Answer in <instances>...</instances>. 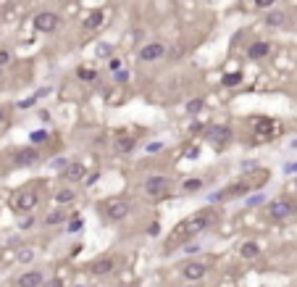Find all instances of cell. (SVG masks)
<instances>
[{"mask_svg":"<svg viewBox=\"0 0 297 287\" xmlns=\"http://www.w3.org/2000/svg\"><path fill=\"white\" fill-rule=\"evenodd\" d=\"M58 26H61V18L55 16L53 11H42V13L34 16V29L42 32V34H50V32L58 29Z\"/></svg>","mask_w":297,"mask_h":287,"instance_id":"obj_4","label":"cell"},{"mask_svg":"<svg viewBox=\"0 0 297 287\" xmlns=\"http://www.w3.org/2000/svg\"><path fill=\"white\" fill-rule=\"evenodd\" d=\"M116 269V258H110V256H103V258H95V261L90 264V274H95V277H105Z\"/></svg>","mask_w":297,"mask_h":287,"instance_id":"obj_9","label":"cell"},{"mask_svg":"<svg viewBox=\"0 0 297 287\" xmlns=\"http://www.w3.org/2000/svg\"><path fill=\"white\" fill-rule=\"evenodd\" d=\"M205 264H200V261H190L187 266H184V269H182V277H184V280H202V277H205Z\"/></svg>","mask_w":297,"mask_h":287,"instance_id":"obj_11","label":"cell"},{"mask_svg":"<svg viewBox=\"0 0 297 287\" xmlns=\"http://www.w3.org/2000/svg\"><path fill=\"white\" fill-rule=\"evenodd\" d=\"M239 253H242V258H258L261 256V245L258 243H245L242 248H239Z\"/></svg>","mask_w":297,"mask_h":287,"instance_id":"obj_20","label":"cell"},{"mask_svg":"<svg viewBox=\"0 0 297 287\" xmlns=\"http://www.w3.org/2000/svg\"><path fill=\"white\" fill-rule=\"evenodd\" d=\"M169 187H171V182L166 177H150L145 182V192L147 195H155V198H166L169 195Z\"/></svg>","mask_w":297,"mask_h":287,"instance_id":"obj_7","label":"cell"},{"mask_svg":"<svg viewBox=\"0 0 297 287\" xmlns=\"http://www.w3.org/2000/svg\"><path fill=\"white\" fill-rule=\"evenodd\" d=\"M182 190L187 192V195H192V192H200V190H202V179H198V177L184 179V182H182Z\"/></svg>","mask_w":297,"mask_h":287,"instance_id":"obj_19","label":"cell"},{"mask_svg":"<svg viewBox=\"0 0 297 287\" xmlns=\"http://www.w3.org/2000/svg\"><path fill=\"white\" fill-rule=\"evenodd\" d=\"M79 227H82V221H79V219H71V221H69V232H77Z\"/></svg>","mask_w":297,"mask_h":287,"instance_id":"obj_34","label":"cell"},{"mask_svg":"<svg viewBox=\"0 0 297 287\" xmlns=\"http://www.w3.org/2000/svg\"><path fill=\"white\" fill-rule=\"evenodd\" d=\"M245 192H247V184H245V182H239V184H231V187L221 190L218 195H213L210 200H224V198H231V195H245Z\"/></svg>","mask_w":297,"mask_h":287,"instance_id":"obj_14","label":"cell"},{"mask_svg":"<svg viewBox=\"0 0 297 287\" xmlns=\"http://www.w3.org/2000/svg\"><path fill=\"white\" fill-rule=\"evenodd\" d=\"M166 55V45L163 42H147L140 48V61L142 63H153V61H161Z\"/></svg>","mask_w":297,"mask_h":287,"instance_id":"obj_5","label":"cell"},{"mask_svg":"<svg viewBox=\"0 0 297 287\" xmlns=\"http://www.w3.org/2000/svg\"><path fill=\"white\" fill-rule=\"evenodd\" d=\"M239 82H242V71H231V74H224L221 85H224V87H237Z\"/></svg>","mask_w":297,"mask_h":287,"instance_id":"obj_21","label":"cell"},{"mask_svg":"<svg viewBox=\"0 0 297 287\" xmlns=\"http://www.w3.org/2000/svg\"><path fill=\"white\" fill-rule=\"evenodd\" d=\"M290 147H292V150H297V137H295V140H290Z\"/></svg>","mask_w":297,"mask_h":287,"instance_id":"obj_39","label":"cell"},{"mask_svg":"<svg viewBox=\"0 0 297 287\" xmlns=\"http://www.w3.org/2000/svg\"><path fill=\"white\" fill-rule=\"evenodd\" d=\"M110 53H113V48H110L108 42H100V50H98L100 58H110Z\"/></svg>","mask_w":297,"mask_h":287,"instance_id":"obj_29","label":"cell"},{"mask_svg":"<svg viewBox=\"0 0 297 287\" xmlns=\"http://www.w3.org/2000/svg\"><path fill=\"white\" fill-rule=\"evenodd\" d=\"M163 143H150V145H147V153H158V150H163Z\"/></svg>","mask_w":297,"mask_h":287,"instance_id":"obj_33","label":"cell"},{"mask_svg":"<svg viewBox=\"0 0 297 287\" xmlns=\"http://www.w3.org/2000/svg\"><path fill=\"white\" fill-rule=\"evenodd\" d=\"M187 111H190V114H200V111H202V100H200V98L190 100V103H187Z\"/></svg>","mask_w":297,"mask_h":287,"instance_id":"obj_27","label":"cell"},{"mask_svg":"<svg viewBox=\"0 0 297 287\" xmlns=\"http://www.w3.org/2000/svg\"><path fill=\"white\" fill-rule=\"evenodd\" d=\"M287 24V13L284 11H268L266 13V26H271V29H279V26Z\"/></svg>","mask_w":297,"mask_h":287,"instance_id":"obj_17","label":"cell"},{"mask_svg":"<svg viewBox=\"0 0 297 287\" xmlns=\"http://www.w3.org/2000/svg\"><path fill=\"white\" fill-rule=\"evenodd\" d=\"M268 53H271V45H268V42H263V40H258V42H253V45L247 48V58L261 61V58H266Z\"/></svg>","mask_w":297,"mask_h":287,"instance_id":"obj_12","label":"cell"},{"mask_svg":"<svg viewBox=\"0 0 297 287\" xmlns=\"http://www.w3.org/2000/svg\"><path fill=\"white\" fill-rule=\"evenodd\" d=\"M45 287H63V280H50V282H42Z\"/></svg>","mask_w":297,"mask_h":287,"instance_id":"obj_36","label":"cell"},{"mask_svg":"<svg viewBox=\"0 0 297 287\" xmlns=\"http://www.w3.org/2000/svg\"><path fill=\"white\" fill-rule=\"evenodd\" d=\"M32 258H34V251H29V248H26V251H21V253H18V261H21V264H29Z\"/></svg>","mask_w":297,"mask_h":287,"instance_id":"obj_30","label":"cell"},{"mask_svg":"<svg viewBox=\"0 0 297 287\" xmlns=\"http://www.w3.org/2000/svg\"><path fill=\"white\" fill-rule=\"evenodd\" d=\"M85 174H87V169H85V163H79V161H71V163L63 166V177L69 182H82Z\"/></svg>","mask_w":297,"mask_h":287,"instance_id":"obj_10","label":"cell"},{"mask_svg":"<svg viewBox=\"0 0 297 287\" xmlns=\"http://www.w3.org/2000/svg\"><path fill=\"white\" fill-rule=\"evenodd\" d=\"M187 287H198V285H187Z\"/></svg>","mask_w":297,"mask_h":287,"instance_id":"obj_42","label":"cell"},{"mask_svg":"<svg viewBox=\"0 0 297 287\" xmlns=\"http://www.w3.org/2000/svg\"><path fill=\"white\" fill-rule=\"evenodd\" d=\"M66 219H69V216L63 214V211H53L50 216H45V224H50V227H53V224H63Z\"/></svg>","mask_w":297,"mask_h":287,"instance_id":"obj_23","label":"cell"},{"mask_svg":"<svg viewBox=\"0 0 297 287\" xmlns=\"http://www.w3.org/2000/svg\"><path fill=\"white\" fill-rule=\"evenodd\" d=\"M229 140H231V129H229V127L216 124V127L208 129V143H210L213 147H224V145H229Z\"/></svg>","mask_w":297,"mask_h":287,"instance_id":"obj_6","label":"cell"},{"mask_svg":"<svg viewBox=\"0 0 297 287\" xmlns=\"http://www.w3.org/2000/svg\"><path fill=\"white\" fill-rule=\"evenodd\" d=\"M108 69H110V71H121V61H118V58H110V61H108Z\"/></svg>","mask_w":297,"mask_h":287,"instance_id":"obj_32","label":"cell"},{"mask_svg":"<svg viewBox=\"0 0 297 287\" xmlns=\"http://www.w3.org/2000/svg\"><path fill=\"white\" fill-rule=\"evenodd\" d=\"M134 145H137V140H134L132 135H121V137H118V140H116V153H121V155H129V153L134 150Z\"/></svg>","mask_w":297,"mask_h":287,"instance_id":"obj_15","label":"cell"},{"mask_svg":"<svg viewBox=\"0 0 297 287\" xmlns=\"http://www.w3.org/2000/svg\"><path fill=\"white\" fill-rule=\"evenodd\" d=\"M37 150L34 147H24V150H18V155H16V163L18 166H32V163H37Z\"/></svg>","mask_w":297,"mask_h":287,"instance_id":"obj_16","label":"cell"},{"mask_svg":"<svg viewBox=\"0 0 297 287\" xmlns=\"http://www.w3.org/2000/svg\"><path fill=\"white\" fill-rule=\"evenodd\" d=\"M266 214L276 219V221H282V219H290V216H297V203L295 200H274V203H268V208H266Z\"/></svg>","mask_w":297,"mask_h":287,"instance_id":"obj_2","label":"cell"},{"mask_svg":"<svg viewBox=\"0 0 297 287\" xmlns=\"http://www.w3.org/2000/svg\"><path fill=\"white\" fill-rule=\"evenodd\" d=\"M129 211H132V206H129V200H124V198H110L105 203V216L110 221H124L129 216Z\"/></svg>","mask_w":297,"mask_h":287,"instance_id":"obj_3","label":"cell"},{"mask_svg":"<svg viewBox=\"0 0 297 287\" xmlns=\"http://www.w3.org/2000/svg\"><path fill=\"white\" fill-rule=\"evenodd\" d=\"M295 192H297V182H295Z\"/></svg>","mask_w":297,"mask_h":287,"instance_id":"obj_41","label":"cell"},{"mask_svg":"<svg viewBox=\"0 0 297 287\" xmlns=\"http://www.w3.org/2000/svg\"><path fill=\"white\" fill-rule=\"evenodd\" d=\"M210 221H213V216L205 214V211H200V214L179 221V224L174 227V232H171V245H179V243H184V240H190V237H198L200 232H205V229L210 227Z\"/></svg>","mask_w":297,"mask_h":287,"instance_id":"obj_1","label":"cell"},{"mask_svg":"<svg viewBox=\"0 0 297 287\" xmlns=\"http://www.w3.org/2000/svg\"><path fill=\"white\" fill-rule=\"evenodd\" d=\"M77 77H79V79H85V82H92V79L98 77V71H95V69H87V66H82V69H77Z\"/></svg>","mask_w":297,"mask_h":287,"instance_id":"obj_24","label":"cell"},{"mask_svg":"<svg viewBox=\"0 0 297 287\" xmlns=\"http://www.w3.org/2000/svg\"><path fill=\"white\" fill-rule=\"evenodd\" d=\"M0 79H3V69H0Z\"/></svg>","mask_w":297,"mask_h":287,"instance_id":"obj_40","label":"cell"},{"mask_svg":"<svg viewBox=\"0 0 297 287\" xmlns=\"http://www.w3.org/2000/svg\"><path fill=\"white\" fill-rule=\"evenodd\" d=\"M74 198H77V195H74L71 190H58V195H55V200H58V203H71Z\"/></svg>","mask_w":297,"mask_h":287,"instance_id":"obj_25","label":"cell"},{"mask_svg":"<svg viewBox=\"0 0 297 287\" xmlns=\"http://www.w3.org/2000/svg\"><path fill=\"white\" fill-rule=\"evenodd\" d=\"M184 251H187V253H195V251H200V245H184Z\"/></svg>","mask_w":297,"mask_h":287,"instance_id":"obj_38","label":"cell"},{"mask_svg":"<svg viewBox=\"0 0 297 287\" xmlns=\"http://www.w3.org/2000/svg\"><path fill=\"white\" fill-rule=\"evenodd\" d=\"M255 3V8H271V5H276V0H253Z\"/></svg>","mask_w":297,"mask_h":287,"instance_id":"obj_31","label":"cell"},{"mask_svg":"<svg viewBox=\"0 0 297 287\" xmlns=\"http://www.w3.org/2000/svg\"><path fill=\"white\" fill-rule=\"evenodd\" d=\"M284 171H287V174H297V161H295V163H287Z\"/></svg>","mask_w":297,"mask_h":287,"instance_id":"obj_37","label":"cell"},{"mask_svg":"<svg viewBox=\"0 0 297 287\" xmlns=\"http://www.w3.org/2000/svg\"><path fill=\"white\" fill-rule=\"evenodd\" d=\"M48 132H45V129H34V132H32V143H45V140H48Z\"/></svg>","mask_w":297,"mask_h":287,"instance_id":"obj_28","label":"cell"},{"mask_svg":"<svg viewBox=\"0 0 297 287\" xmlns=\"http://www.w3.org/2000/svg\"><path fill=\"white\" fill-rule=\"evenodd\" d=\"M45 274L42 272H26L18 277V287H42Z\"/></svg>","mask_w":297,"mask_h":287,"instance_id":"obj_13","label":"cell"},{"mask_svg":"<svg viewBox=\"0 0 297 287\" xmlns=\"http://www.w3.org/2000/svg\"><path fill=\"white\" fill-rule=\"evenodd\" d=\"M258 203H263V195H255V198H247V206H258Z\"/></svg>","mask_w":297,"mask_h":287,"instance_id":"obj_35","label":"cell"},{"mask_svg":"<svg viewBox=\"0 0 297 287\" xmlns=\"http://www.w3.org/2000/svg\"><path fill=\"white\" fill-rule=\"evenodd\" d=\"M37 203H40V198H37L32 190H21L18 195H13L11 206H13V211H32Z\"/></svg>","mask_w":297,"mask_h":287,"instance_id":"obj_8","label":"cell"},{"mask_svg":"<svg viewBox=\"0 0 297 287\" xmlns=\"http://www.w3.org/2000/svg\"><path fill=\"white\" fill-rule=\"evenodd\" d=\"M100 24H103V11H100V8H95V11H90V13H87L85 26H87V29H98Z\"/></svg>","mask_w":297,"mask_h":287,"instance_id":"obj_18","label":"cell"},{"mask_svg":"<svg viewBox=\"0 0 297 287\" xmlns=\"http://www.w3.org/2000/svg\"><path fill=\"white\" fill-rule=\"evenodd\" d=\"M255 129H258V132H263V135H271V132H276V124L268 122V119H258Z\"/></svg>","mask_w":297,"mask_h":287,"instance_id":"obj_22","label":"cell"},{"mask_svg":"<svg viewBox=\"0 0 297 287\" xmlns=\"http://www.w3.org/2000/svg\"><path fill=\"white\" fill-rule=\"evenodd\" d=\"M11 63V50L8 48H0V69H5Z\"/></svg>","mask_w":297,"mask_h":287,"instance_id":"obj_26","label":"cell"}]
</instances>
